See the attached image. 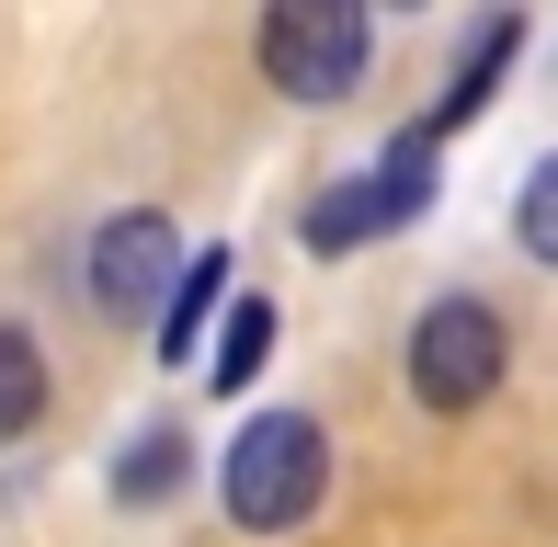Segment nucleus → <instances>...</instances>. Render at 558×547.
<instances>
[{
  "mask_svg": "<svg viewBox=\"0 0 558 547\" xmlns=\"http://www.w3.org/2000/svg\"><path fill=\"white\" fill-rule=\"evenodd\" d=\"M217 490H228V525H251V536L308 525L319 490H331V434H319L308 411L240 422V434H228V457H217Z\"/></svg>",
  "mask_w": 558,
  "mask_h": 547,
  "instance_id": "1",
  "label": "nucleus"
},
{
  "mask_svg": "<svg viewBox=\"0 0 558 547\" xmlns=\"http://www.w3.org/2000/svg\"><path fill=\"white\" fill-rule=\"evenodd\" d=\"M501 365H513V331H501L478 296H434L411 331V400L422 411H478L501 388Z\"/></svg>",
  "mask_w": 558,
  "mask_h": 547,
  "instance_id": "2",
  "label": "nucleus"
},
{
  "mask_svg": "<svg viewBox=\"0 0 558 547\" xmlns=\"http://www.w3.org/2000/svg\"><path fill=\"white\" fill-rule=\"evenodd\" d=\"M263 69L296 104H342L365 81V12L353 0H274L263 12Z\"/></svg>",
  "mask_w": 558,
  "mask_h": 547,
  "instance_id": "3",
  "label": "nucleus"
},
{
  "mask_svg": "<svg viewBox=\"0 0 558 547\" xmlns=\"http://www.w3.org/2000/svg\"><path fill=\"white\" fill-rule=\"evenodd\" d=\"M171 274H183V240H171L160 206H125V217L92 229V308L104 319H160Z\"/></svg>",
  "mask_w": 558,
  "mask_h": 547,
  "instance_id": "4",
  "label": "nucleus"
},
{
  "mask_svg": "<svg viewBox=\"0 0 558 547\" xmlns=\"http://www.w3.org/2000/svg\"><path fill=\"white\" fill-rule=\"evenodd\" d=\"M217 296H228V252H194L183 274H171V296H160V365H194V342H206Z\"/></svg>",
  "mask_w": 558,
  "mask_h": 547,
  "instance_id": "5",
  "label": "nucleus"
},
{
  "mask_svg": "<svg viewBox=\"0 0 558 547\" xmlns=\"http://www.w3.org/2000/svg\"><path fill=\"white\" fill-rule=\"evenodd\" d=\"M513 46H524V23H513V12H501V23H490V35H478V46H468V58H456V81H445V104H434V114H422V137H434V148H445V126H468V114H478V104H490V81H501V58H513Z\"/></svg>",
  "mask_w": 558,
  "mask_h": 547,
  "instance_id": "6",
  "label": "nucleus"
},
{
  "mask_svg": "<svg viewBox=\"0 0 558 547\" xmlns=\"http://www.w3.org/2000/svg\"><path fill=\"white\" fill-rule=\"evenodd\" d=\"M365 183H376V217H388V229H411V217H422V206H434V137H422V126H411V137H399V148H388V160H376V171H365Z\"/></svg>",
  "mask_w": 558,
  "mask_h": 547,
  "instance_id": "7",
  "label": "nucleus"
},
{
  "mask_svg": "<svg viewBox=\"0 0 558 547\" xmlns=\"http://www.w3.org/2000/svg\"><path fill=\"white\" fill-rule=\"evenodd\" d=\"M35 422H46V354L35 331H0V445L35 434Z\"/></svg>",
  "mask_w": 558,
  "mask_h": 547,
  "instance_id": "8",
  "label": "nucleus"
},
{
  "mask_svg": "<svg viewBox=\"0 0 558 547\" xmlns=\"http://www.w3.org/2000/svg\"><path fill=\"white\" fill-rule=\"evenodd\" d=\"M183 467H194L183 434H137V445L114 457V490H125V502H171V490H183Z\"/></svg>",
  "mask_w": 558,
  "mask_h": 547,
  "instance_id": "9",
  "label": "nucleus"
},
{
  "mask_svg": "<svg viewBox=\"0 0 558 547\" xmlns=\"http://www.w3.org/2000/svg\"><path fill=\"white\" fill-rule=\"evenodd\" d=\"M296 229H308V252H353V240H376L388 217H376V183H331Z\"/></svg>",
  "mask_w": 558,
  "mask_h": 547,
  "instance_id": "10",
  "label": "nucleus"
},
{
  "mask_svg": "<svg viewBox=\"0 0 558 547\" xmlns=\"http://www.w3.org/2000/svg\"><path fill=\"white\" fill-rule=\"evenodd\" d=\"M263 354H274V308H263V296H240L228 331H217V365H206V377H217V388H251V377H263Z\"/></svg>",
  "mask_w": 558,
  "mask_h": 547,
  "instance_id": "11",
  "label": "nucleus"
},
{
  "mask_svg": "<svg viewBox=\"0 0 558 547\" xmlns=\"http://www.w3.org/2000/svg\"><path fill=\"white\" fill-rule=\"evenodd\" d=\"M513 229H524V252H536V263H558V148H547L536 171H524V206H513Z\"/></svg>",
  "mask_w": 558,
  "mask_h": 547,
  "instance_id": "12",
  "label": "nucleus"
}]
</instances>
